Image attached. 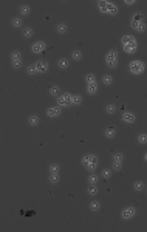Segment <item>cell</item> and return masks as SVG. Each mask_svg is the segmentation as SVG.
<instances>
[{
	"label": "cell",
	"instance_id": "cell-19",
	"mask_svg": "<svg viewBox=\"0 0 147 232\" xmlns=\"http://www.w3.org/2000/svg\"><path fill=\"white\" fill-rule=\"evenodd\" d=\"M104 135H105V138L112 139V138H115V135H116V129H115V127H107L105 132H104Z\"/></svg>",
	"mask_w": 147,
	"mask_h": 232
},
{
	"label": "cell",
	"instance_id": "cell-6",
	"mask_svg": "<svg viewBox=\"0 0 147 232\" xmlns=\"http://www.w3.org/2000/svg\"><path fill=\"white\" fill-rule=\"evenodd\" d=\"M57 105L59 107L73 105V95H70V93H62V95L57 98Z\"/></svg>",
	"mask_w": 147,
	"mask_h": 232
},
{
	"label": "cell",
	"instance_id": "cell-31",
	"mask_svg": "<svg viewBox=\"0 0 147 232\" xmlns=\"http://www.w3.org/2000/svg\"><path fill=\"white\" fill-rule=\"evenodd\" d=\"M56 31L59 34H65L67 33V25H65V23H59V25L56 27Z\"/></svg>",
	"mask_w": 147,
	"mask_h": 232
},
{
	"label": "cell",
	"instance_id": "cell-37",
	"mask_svg": "<svg viewBox=\"0 0 147 232\" xmlns=\"http://www.w3.org/2000/svg\"><path fill=\"white\" fill-rule=\"evenodd\" d=\"M102 82H104L105 85H112V82H113V78H112V76H108V74H105V76L102 78Z\"/></svg>",
	"mask_w": 147,
	"mask_h": 232
},
{
	"label": "cell",
	"instance_id": "cell-22",
	"mask_svg": "<svg viewBox=\"0 0 147 232\" xmlns=\"http://www.w3.org/2000/svg\"><path fill=\"white\" fill-rule=\"evenodd\" d=\"M57 65H59V68L65 70V68H68V65H70V60H68L67 57H61V59L57 60Z\"/></svg>",
	"mask_w": 147,
	"mask_h": 232
},
{
	"label": "cell",
	"instance_id": "cell-36",
	"mask_svg": "<svg viewBox=\"0 0 147 232\" xmlns=\"http://www.w3.org/2000/svg\"><path fill=\"white\" fill-rule=\"evenodd\" d=\"M101 175H102L104 179H110V178H112V170H110V169H104Z\"/></svg>",
	"mask_w": 147,
	"mask_h": 232
},
{
	"label": "cell",
	"instance_id": "cell-3",
	"mask_svg": "<svg viewBox=\"0 0 147 232\" xmlns=\"http://www.w3.org/2000/svg\"><path fill=\"white\" fill-rule=\"evenodd\" d=\"M130 25H132V28H133V30H136L138 33L145 31V22H144V19H142V14H141V13H138V14H135V16H133Z\"/></svg>",
	"mask_w": 147,
	"mask_h": 232
},
{
	"label": "cell",
	"instance_id": "cell-32",
	"mask_svg": "<svg viewBox=\"0 0 147 232\" xmlns=\"http://www.w3.org/2000/svg\"><path fill=\"white\" fill-rule=\"evenodd\" d=\"M82 104V96L81 95H73V105H79Z\"/></svg>",
	"mask_w": 147,
	"mask_h": 232
},
{
	"label": "cell",
	"instance_id": "cell-21",
	"mask_svg": "<svg viewBox=\"0 0 147 232\" xmlns=\"http://www.w3.org/2000/svg\"><path fill=\"white\" fill-rule=\"evenodd\" d=\"M11 25H13L14 28H22V25H23L22 17H14V19H11Z\"/></svg>",
	"mask_w": 147,
	"mask_h": 232
},
{
	"label": "cell",
	"instance_id": "cell-34",
	"mask_svg": "<svg viewBox=\"0 0 147 232\" xmlns=\"http://www.w3.org/2000/svg\"><path fill=\"white\" fill-rule=\"evenodd\" d=\"M88 184H97V175L96 173H90V176H88Z\"/></svg>",
	"mask_w": 147,
	"mask_h": 232
},
{
	"label": "cell",
	"instance_id": "cell-20",
	"mask_svg": "<svg viewBox=\"0 0 147 232\" xmlns=\"http://www.w3.org/2000/svg\"><path fill=\"white\" fill-rule=\"evenodd\" d=\"M19 11H20V14H22L23 17H27V16H30L31 8H30V5H22V6L19 8Z\"/></svg>",
	"mask_w": 147,
	"mask_h": 232
},
{
	"label": "cell",
	"instance_id": "cell-9",
	"mask_svg": "<svg viewBox=\"0 0 147 232\" xmlns=\"http://www.w3.org/2000/svg\"><path fill=\"white\" fill-rule=\"evenodd\" d=\"M122 162H124V155L119 153V152H116V153L113 155V169H115V170H121V169H122Z\"/></svg>",
	"mask_w": 147,
	"mask_h": 232
},
{
	"label": "cell",
	"instance_id": "cell-2",
	"mask_svg": "<svg viewBox=\"0 0 147 232\" xmlns=\"http://www.w3.org/2000/svg\"><path fill=\"white\" fill-rule=\"evenodd\" d=\"M81 162H82V166H84L88 172H94V170L97 169V164H99V159H97L96 155H85V156L81 159Z\"/></svg>",
	"mask_w": 147,
	"mask_h": 232
},
{
	"label": "cell",
	"instance_id": "cell-39",
	"mask_svg": "<svg viewBox=\"0 0 147 232\" xmlns=\"http://www.w3.org/2000/svg\"><path fill=\"white\" fill-rule=\"evenodd\" d=\"M144 159H145V161H147V153H144Z\"/></svg>",
	"mask_w": 147,
	"mask_h": 232
},
{
	"label": "cell",
	"instance_id": "cell-11",
	"mask_svg": "<svg viewBox=\"0 0 147 232\" xmlns=\"http://www.w3.org/2000/svg\"><path fill=\"white\" fill-rule=\"evenodd\" d=\"M96 5H97V9H99L102 14H110L112 2H107V0H99V2H97Z\"/></svg>",
	"mask_w": 147,
	"mask_h": 232
},
{
	"label": "cell",
	"instance_id": "cell-38",
	"mask_svg": "<svg viewBox=\"0 0 147 232\" xmlns=\"http://www.w3.org/2000/svg\"><path fill=\"white\" fill-rule=\"evenodd\" d=\"M126 5H135L133 0H126Z\"/></svg>",
	"mask_w": 147,
	"mask_h": 232
},
{
	"label": "cell",
	"instance_id": "cell-30",
	"mask_svg": "<svg viewBox=\"0 0 147 232\" xmlns=\"http://www.w3.org/2000/svg\"><path fill=\"white\" fill-rule=\"evenodd\" d=\"M48 172H50V173H61L59 164H51L50 167H48Z\"/></svg>",
	"mask_w": 147,
	"mask_h": 232
},
{
	"label": "cell",
	"instance_id": "cell-10",
	"mask_svg": "<svg viewBox=\"0 0 147 232\" xmlns=\"http://www.w3.org/2000/svg\"><path fill=\"white\" fill-rule=\"evenodd\" d=\"M61 114H62V107H59V105H53V107L46 108V116L48 118H59Z\"/></svg>",
	"mask_w": 147,
	"mask_h": 232
},
{
	"label": "cell",
	"instance_id": "cell-4",
	"mask_svg": "<svg viewBox=\"0 0 147 232\" xmlns=\"http://www.w3.org/2000/svg\"><path fill=\"white\" fill-rule=\"evenodd\" d=\"M129 70H130V73L132 74H142L144 73V70H145V63L142 62V60H132L130 63H129Z\"/></svg>",
	"mask_w": 147,
	"mask_h": 232
},
{
	"label": "cell",
	"instance_id": "cell-5",
	"mask_svg": "<svg viewBox=\"0 0 147 232\" xmlns=\"http://www.w3.org/2000/svg\"><path fill=\"white\" fill-rule=\"evenodd\" d=\"M118 62H119V57H118V51L116 50H110L107 54H105V63L108 68H116L118 67Z\"/></svg>",
	"mask_w": 147,
	"mask_h": 232
},
{
	"label": "cell",
	"instance_id": "cell-12",
	"mask_svg": "<svg viewBox=\"0 0 147 232\" xmlns=\"http://www.w3.org/2000/svg\"><path fill=\"white\" fill-rule=\"evenodd\" d=\"M45 48H46V43H45L43 40H39V42H34V43H33L31 51H33L34 54H42V53L45 51Z\"/></svg>",
	"mask_w": 147,
	"mask_h": 232
},
{
	"label": "cell",
	"instance_id": "cell-24",
	"mask_svg": "<svg viewBox=\"0 0 147 232\" xmlns=\"http://www.w3.org/2000/svg\"><path fill=\"white\" fill-rule=\"evenodd\" d=\"M27 74H30V76L39 74V73H37V68H36V63H31V65L27 67Z\"/></svg>",
	"mask_w": 147,
	"mask_h": 232
},
{
	"label": "cell",
	"instance_id": "cell-23",
	"mask_svg": "<svg viewBox=\"0 0 147 232\" xmlns=\"http://www.w3.org/2000/svg\"><path fill=\"white\" fill-rule=\"evenodd\" d=\"M88 207H90L91 212H97V211L101 209V204H99V201H90Z\"/></svg>",
	"mask_w": 147,
	"mask_h": 232
},
{
	"label": "cell",
	"instance_id": "cell-1",
	"mask_svg": "<svg viewBox=\"0 0 147 232\" xmlns=\"http://www.w3.org/2000/svg\"><path fill=\"white\" fill-rule=\"evenodd\" d=\"M121 43H122V50L127 54H133L138 50V40L132 34H124L121 37Z\"/></svg>",
	"mask_w": 147,
	"mask_h": 232
},
{
	"label": "cell",
	"instance_id": "cell-13",
	"mask_svg": "<svg viewBox=\"0 0 147 232\" xmlns=\"http://www.w3.org/2000/svg\"><path fill=\"white\" fill-rule=\"evenodd\" d=\"M36 68H37L39 74H43V73H46L48 70H50V63H48L46 60H37L36 62Z\"/></svg>",
	"mask_w": 147,
	"mask_h": 232
},
{
	"label": "cell",
	"instance_id": "cell-16",
	"mask_svg": "<svg viewBox=\"0 0 147 232\" xmlns=\"http://www.w3.org/2000/svg\"><path fill=\"white\" fill-rule=\"evenodd\" d=\"M87 91L90 95H96L97 91H99V87H97V82L96 84H87Z\"/></svg>",
	"mask_w": 147,
	"mask_h": 232
},
{
	"label": "cell",
	"instance_id": "cell-17",
	"mask_svg": "<svg viewBox=\"0 0 147 232\" xmlns=\"http://www.w3.org/2000/svg\"><path fill=\"white\" fill-rule=\"evenodd\" d=\"M61 179V173H48V181L51 184H57Z\"/></svg>",
	"mask_w": 147,
	"mask_h": 232
},
{
	"label": "cell",
	"instance_id": "cell-8",
	"mask_svg": "<svg viewBox=\"0 0 147 232\" xmlns=\"http://www.w3.org/2000/svg\"><path fill=\"white\" fill-rule=\"evenodd\" d=\"M135 215H136V209L132 207V206L124 207V209L121 211V218H122V220H130V218H133Z\"/></svg>",
	"mask_w": 147,
	"mask_h": 232
},
{
	"label": "cell",
	"instance_id": "cell-35",
	"mask_svg": "<svg viewBox=\"0 0 147 232\" xmlns=\"http://www.w3.org/2000/svg\"><path fill=\"white\" fill-rule=\"evenodd\" d=\"M105 111H107L108 114H113V113L116 111V105H115V104H108V105L105 107Z\"/></svg>",
	"mask_w": 147,
	"mask_h": 232
},
{
	"label": "cell",
	"instance_id": "cell-26",
	"mask_svg": "<svg viewBox=\"0 0 147 232\" xmlns=\"http://www.w3.org/2000/svg\"><path fill=\"white\" fill-rule=\"evenodd\" d=\"M22 34H23V37H25V39H30V37H33L34 30L33 28H25V30H22Z\"/></svg>",
	"mask_w": 147,
	"mask_h": 232
},
{
	"label": "cell",
	"instance_id": "cell-27",
	"mask_svg": "<svg viewBox=\"0 0 147 232\" xmlns=\"http://www.w3.org/2000/svg\"><path fill=\"white\" fill-rule=\"evenodd\" d=\"M85 84H96V76L93 73L85 74Z\"/></svg>",
	"mask_w": 147,
	"mask_h": 232
},
{
	"label": "cell",
	"instance_id": "cell-15",
	"mask_svg": "<svg viewBox=\"0 0 147 232\" xmlns=\"http://www.w3.org/2000/svg\"><path fill=\"white\" fill-rule=\"evenodd\" d=\"M48 93H50V96H54V98H59L62 93H61V87L57 85H51L50 88H48Z\"/></svg>",
	"mask_w": 147,
	"mask_h": 232
},
{
	"label": "cell",
	"instance_id": "cell-29",
	"mask_svg": "<svg viewBox=\"0 0 147 232\" xmlns=\"http://www.w3.org/2000/svg\"><path fill=\"white\" fill-rule=\"evenodd\" d=\"M136 141L139 144H147V133H139L138 138H136Z\"/></svg>",
	"mask_w": 147,
	"mask_h": 232
},
{
	"label": "cell",
	"instance_id": "cell-14",
	"mask_svg": "<svg viewBox=\"0 0 147 232\" xmlns=\"http://www.w3.org/2000/svg\"><path fill=\"white\" fill-rule=\"evenodd\" d=\"M121 121L126 122V124H133L136 121V116L133 113H130V111H124L121 114Z\"/></svg>",
	"mask_w": 147,
	"mask_h": 232
},
{
	"label": "cell",
	"instance_id": "cell-18",
	"mask_svg": "<svg viewBox=\"0 0 147 232\" xmlns=\"http://www.w3.org/2000/svg\"><path fill=\"white\" fill-rule=\"evenodd\" d=\"M87 192L88 195H97V192H99V189H97V184H88V187H87Z\"/></svg>",
	"mask_w": 147,
	"mask_h": 232
},
{
	"label": "cell",
	"instance_id": "cell-33",
	"mask_svg": "<svg viewBox=\"0 0 147 232\" xmlns=\"http://www.w3.org/2000/svg\"><path fill=\"white\" fill-rule=\"evenodd\" d=\"M71 59H73V60H81V59H82V53L78 51V50L73 51V53H71Z\"/></svg>",
	"mask_w": 147,
	"mask_h": 232
},
{
	"label": "cell",
	"instance_id": "cell-7",
	"mask_svg": "<svg viewBox=\"0 0 147 232\" xmlns=\"http://www.w3.org/2000/svg\"><path fill=\"white\" fill-rule=\"evenodd\" d=\"M9 59H11V65H13V68H16V70H19L20 67H22V54H20V51H13L11 53V56H9Z\"/></svg>",
	"mask_w": 147,
	"mask_h": 232
},
{
	"label": "cell",
	"instance_id": "cell-25",
	"mask_svg": "<svg viewBox=\"0 0 147 232\" xmlns=\"http://www.w3.org/2000/svg\"><path fill=\"white\" fill-rule=\"evenodd\" d=\"M28 124L33 125V127H36V125L39 124V116H37V114H31L30 118H28Z\"/></svg>",
	"mask_w": 147,
	"mask_h": 232
},
{
	"label": "cell",
	"instance_id": "cell-28",
	"mask_svg": "<svg viewBox=\"0 0 147 232\" xmlns=\"http://www.w3.org/2000/svg\"><path fill=\"white\" fill-rule=\"evenodd\" d=\"M133 189H135L136 192L144 190V183H142V181H135V183H133Z\"/></svg>",
	"mask_w": 147,
	"mask_h": 232
}]
</instances>
